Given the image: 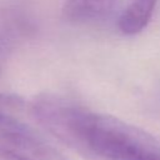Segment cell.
Segmentation results:
<instances>
[{
  "mask_svg": "<svg viewBox=\"0 0 160 160\" xmlns=\"http://www.w3.org/2000/svg\"><path fill=\"white\" fill-rule=\"evenodd\" d=\"M118 0H66L65 16L75 22H96L106 19Z\"/></svg>",
  "mask_w": 160,
  "mask_h": 160,
  "instance_id": "cell-1",
  "label": "cell"
},
{
  "mask_svg": "<svg viewBox=\"0 0 160 160\" xmlns=\"http://www.w3.org/2000/svg\"><path fill=\"white\" fill-rule=\"evenodd\" d=\"M158 0H131L119 18V29L125 35L142 31L154 12Z\"/></svg>",
  "mask_w": 160,
  "mask_h": 160,
  "instance_id": "cell-2",
  "label": "cell"
},
{
  "mask_svg": "<svg viewBox=\"0 0 160 160\" xmlns=\"http://www.w3.org/2000/svg\"><path fill=\"white\" fill-rule=\"evenodd\" d=\"M21 99L14 94L0 92V114H8L18 110L21 106Z\"/></svg>",
  "mask_w": 160,
  "mask_h": 160,
  "instance_id": "cell-3",
  "label": "cell"
}]
</instances>
